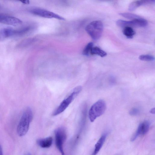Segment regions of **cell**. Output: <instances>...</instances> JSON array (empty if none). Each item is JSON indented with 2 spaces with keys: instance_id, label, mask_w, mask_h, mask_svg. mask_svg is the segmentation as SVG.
Here are the masks:
<instances>
[{
  "instance_id": "cell-1",
  "label": "cell",
  "mask_w": 155,
  "mask_h": 155,
  "mask_svg": "<svg viewBox=\"0 0 155 155\" xmlns=\"http://www.w3.org/2000/svg\"><path fill=\"white\" fill-rule=\"evenodd\" d=\"M32 110L28 107L23 112L17 128V133L20 137L25 135L28 132L30 123L33 118Z\"/></svg>"
},
{
  "instance_id": "cell-2",
  "label": "cell",
  "mask_w": 155,
  "mask_h": 155,
  "mask_svg": "<svg viewBox=\"0 0 155 155\" xmlns=\"http://www.w3.org/2000/svg\"><path fill=\"white\" fill-rule=\"evenodd\" d=\"M103 25L99 20L94 21L87 25L85 29L87 33L94 40L99 39L103 31Z\"/></svg>"
},
{
  "instance_id": "cell-3",
  "label": "cell",
  "mask_w": 155,
  "mask_h": 155,
  "mask_svg": "<svg viewBox=\"0 0 155 155\" xmlns=\"http://www.w3.org/2000/svg\"><path fill=\"white\" fill-rule=\"evenodd\" d=\"M82 87L79 86L74 88L72 92L61 103L53 113V115H57L63 112L68 107L74 99L80 92Z\"/></svg>"
},
{
  "instance_id": "cell-4",
  "label": "cell",
  "mask_w": 155,
  "mask_h": 155,
  "mask_svg": "<svg viewBox=\"0 0 155 155\" xmlns=\"http://www.w3.org/2000/svg\"><path fill=\"white\" fill-rule=\"evenodd\" d=\"M106 104L103 100H100L94 104L90 108L88 112L89 119L93 122L97 117L102 115L106 109Z\"/></svg>"
},
{
  "instance_id": "cell-5",
  "label": "cell",
  "mask_w": 155,
  "mask_h": 155,
  "mask_svg": "<svg viewBox=\"0 0 155 155\" xmlns=\"http://www.w3.org/2000/svg\"><path fill=\"white\" fill-rule=\"evenodd\" d=\"M54 134L56 147L61 154H64L63 145L67 137L66 130L63 127H59L55 130Z\"/></svg>"
},
{
  "instance_id": "cell-6",
  "label": "cell",
  "mask_w": 155,
  "mask_h": 155,
  "mask_svg": "<svg viewBox=\"0 0 155 155\" xmlns=\"http://www.w3.org/2000/svg\"><path fill=\"white\" fill-rule=\"evenodd\" d=\"M116 24L118 26L123 28L127 26L143 27L147 25V21L146 19L140 17L130 21L119 19L117 21Z\"/></svg>"
},
{
  "instance_id": "cell-7",
  "label": "cell",
  "mask_w": 155,
  "mask_h": 155,
  "mask_svg": "<svg viewBox=\"0 0 155 155\" xmlns=\"http://www.w3.org/2000/svg\"><path fill=\"white\" fill-rule=\"evenodd\" d=\"M30 12L34 15L43 18H55L62 20H65V18L55 13L40 8H33L31 9Z\"/></svg>"
},
{
  "instance_id": "cell-8",
  "label": "cell",
  "mask_w": 155,
  "mask_h": 155,
  "mask_svg": "<svg viewBox=\"0 0 155 155\" xmlns=\"http://www.w3.org/2000/svg\"><path fill=\"white\" fill-rule=\"evenodd\" d=\"M150 123L148 120L144 121L140 124L135 133L130 139L131 141H134L140 135H144L148 131Z\"/></svg>"
},
{
  "instance_id": "cell-9",
  "label": "cell",
  "mask_w": 155,
  "mask_h": 155,
  "mask_svg": "<svg viewBox=\"0 0 155 155\" xmlns=\"http://www.w3.org/2000/svg\"><path fill=\"white\" fill-rule=\"evenodd\" d=\"M0 23L6 25L17 26L21 24L22 21L16 17L0 14Z\"/></svg>"
},
{
  "instance_id": "cell-10",
  "label": "cell",
  "mask_w": 155,
  "mask_h": 155,
  "mask_svg": "<svg viewBox=\"0 0 155 155\" xmlns=\"http://www.w3.org/2000/svg\"><path fill=\"white\" fill-rule=\"evenodd\" d=\"M16 29L10 28L0 29V41L12 37H16Z\"/></svg>"
},
{
  "instance_id": "cell-11",
  "label": "cell",
  "mask_w": 155,
  "mask_h": 155,
  "mask_svg": "<svg viewBox=\"0 0 155 155\" xmlns=\"http://www.w3.org/2000/svg\"><path fill=\"white\" fill-rule=\"evenodd\" d=\"M52 138L49 137L46 138L39 139L36 141L37 144L41 147L48 148L50 147L52 143Z\"/></svg>"
},
{
  "instance_id": "cell-12",
  "label": "cell",
  "mask_w": 155,
  "mask_h": 155,
  "mask_svg": "<svg viewBox=\"0 0 155 155\" xmlns=\"http://www.w3.org/2000/svg\"><path fill=\"white\" fill-rule=\"evenodd\" d=\"M107 135V133L105 132L101 136L95 145L93 155H96L99 151L105 141Z\"/></svg>"
},
{
  "instance_id": "cell-13",
  "label": "cell",
  "mask_w": 155,
  "mask_h": 155,
  "mask_svg": "<svg viewBox=\"0 0 155 155\" xmlns=\"http://www.w3.org/2000/svg\"><path fill=\"white\" fill-rule=\"evenodd\" d=\"M123 33L127 38H132L135 34L136 32L132 27L127 26L124 28Z\"/></svg>"
},
{
  "instance_id": "cell-14",
  "label": "cell",
  "mask_w": 155,
  "mask_h": 155,
  "mask_svg": "<svg viewBox=\"0 0 155 155\" xmlns=\"http://www.w3.org/2000/svg\"><path fill=\"white\" fill-rule=\"evenodd\" d=\"M35 40V39L32 38L25 39L20 41L17 45V47L18 48L26 47L33 43Z\"/></svg>"
},
{
  "instance_id": "cell-15",
  "label": "cell",
  "mask_w": 155,
  "mask_h": 155,
  "mask_svg": "<svg viewBox=\"0 0 155 155\" xmlns=\"http://www.w3.org/2000/svg\"><path fill=\"white\" fill-rule=\"evenodd\" d=\"M90 53L91 54L97 55L102 57L105 56L107 54L105 51L97 47H93L91 50Z\"/></svg>"
},
{
  "instance_id": "cell-16",
  "label": "cell",
  "mask_w": 155,
  "mask_h": 155,
  "mask_svg": "<svg viewBox=\"0 0 155 155\" xmlns=\"http://www.w3.org/2000/svg\"><path fill=\"white\" fill-rule=\"evenodd\" d=\"M119 14L120 16L125 18L132 20L141 17L139 15L129 12L120 13Z\"/></svg>"
},
{
  "instance_id": "cell-17",
  "label": "cell",
  "mask_w": 155,
  "mask_h": 155,
  "mask_svg": "<svg viewBox=\"0 0 155 155\" xmlns=\"http://www.w3.org/2000/svg\"><path fill=\"white\" fill-rule=\"evenodd\" d=\"M93 46V43L92 42L89 43L84 48L83 51V54L85 56H88Z\"/></svg>"
},
{
  "instance_id": "cell-18",
  "label": "cell",
  "mask_w": 155,
  "mask_h": 155,
  "mask_svg": "<svg viewBox=\"0 0 155 155\" xmlns=\"http://www.w3.org/2000/svg\"><path fill=\"white\" fill-rule=\"evenodd\" d=\"M140 60L143 61H151L154 60V58L149 55H142L139 57Z\"/></svg>"
},
{
  "instance_id": "cell-19",
  "label": "cell",
  "mask_w": 155,
  "mask_h": 155,
  "mask_svg": "<svg viewBox=\"0 0 155 155\" xmlns=\"http://www.w3.org/2000/svg\"><path fill=\"white\" fill-rule=\"evenodd\" d=\"M137 1H134L131 3L128 7V10L130 11H132L135 10L139 7Z\"/></svg>"
},
{
  "instance_id": "cell-20",
  "label": "cell",
  "mask_w": 155,
  "mask_h": 155,
  "mask_svg": "<svg viewBox=\"0 0 155 155\" xmlns=\"http://www.w3.org/2000/svg\"><path fill=\"white\" fill-rule=\"evenodd\" d=\"M140 109L137 107H134L130 109L129 111V114L131 116H136L140 113Z\"/></svg>"
},
{
  "instance_id": "cell-21",
  "label": "cell",
  "mask_w": 155,
  "mask_h": 155,
  "mask_svg": "<svg viewBox=\"0 0 155 155\" xmlns=\"http://www.w3.org/2000/svg\"><path fill=\"white\" fill-rule=\"evenodd\" d=\"M143 5L155 2V0H143Z\"/></svg>"
},
{
  "instance_id": "cell-22",
  "label": "cell",
  "mask_w": 155,
  "mask_h": 155,
  "mask_svg": "<svg viewBox=\"0 0 155 155\" xmlns=\"http://www.w3.org/2000/svg\"><path fill=\"white\" fill-rule=\"evenodd\" d=\"M18 1H20L21 2L25 4H28L29 3V0H17Z\"/></svg>"
},
{
  "instance_id": "cell-23",
  "label": "cell",
  "mask_w": 155,
  "mask_h": 155,
  "mask_svg": "<svg viewBox=\"0 0 155 155\" xmlns=\"http://www.w3.org/2000/svg\"><path fill=\"white\" fill-rule=\"evenodd\" d=\"M155 108H153L150 111V112L153 114H155Z\"/></svg>"
},
{
  "instance_id": "cell-24",
  "label": "cell",
  "mask_w": 155,
  "mask_h": 155,
  "mask_svg": "<svg viewBox=\"0 0 155 155\" xmlns=\"http://www.w3.org/2000/svg\"><path fill=\"white\" fill-rule=\"evenodd\" d=\"M2 147L0 144V155H2Z\"/></svg>"
}]
</instances>
